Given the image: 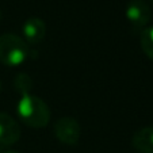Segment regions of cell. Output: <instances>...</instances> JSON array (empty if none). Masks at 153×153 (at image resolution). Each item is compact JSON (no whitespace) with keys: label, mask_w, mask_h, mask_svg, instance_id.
I'll list each match as a JSON object with an SVG mask.
<instances>
[{"label":"cell","mask_w":153,"mask_h":153,"mask_svg":"<svg viewBox=\"0 0 153 153\" xmlns=\"http://www.w3.org/2000/svg\"><path fill=\"white\" fill-rule=\"evenodd\" d=\"M1 153H19L18 150H4V152H1Z\"/></svg>","instance_id":"9"},{"label":"cell","mask_w":153,"mask_h":153,"mask_svg":"<svg viewBox=\"0 0 153 153\" xmlns=\"http://www.w3.org/2000/svg\"><path fill=\"white\" fill-rule=\"evenodd\" d=\"M141 49L148 58L153 61V26L144 29L141 33Z\"/></svg>","instance_id":"8"},{"label":"cell","mask_w":153,"mask_h":153,"mask_svg":"<svg viewBox=\"0 0 153 153\" xmlns=\"http://www.w3.org/2000/svg\"><path fill=\"white\" fill-rule=\"evenodd\" d=\"M131 145L140 153H153V126L137 130L131 137Z\"/></svg>","instance_id":"7"},{"label":"cell","mask_w":153,"mask_h":153,"mask_svg":"<svg viewBox=\"0 0 153 153\" xmlns=\"http://www.w3.org/2000/svg\"><path fill=\"white\" fill-rule=\"evenodd\" d=\"M20 126L11 115L0 113V145L10 146L19 141Z\"/></svg>","instance_id":"5"},{"label":"cell","mask_w":153,"mask_h":153,"mask_svg":"<svg viewBox=\"0 0 153 153\" xmlns=\"http://www.w3.org/2000/svg\"><path fill=\"white\" fill-rule=\"evenodd\" d=\"M126 18L134 31H141L150 20V8L144 0H130L126 6Z\"/></svg>","instance_id":"4"},{"label":"cell","mask_w":153,"mask_h":153,"mask_svg":"<svg viewBox=\"0 0 153 153\" xmlns=\"http://www.w3.org/2000/svg\"><path fill=\"white\" fill-rule=\"evenodd\" d=\"M30 88L18 90L20 99L16 106L18 117L26 126L33 129H42L50 121V110L48 104L37 95L29 92Z\"/></svg>","instance_id":"1"},{"label":"cell","mask_w":153,"mask_h":153,"mask_svg":"<svg viewBox=\"0 0 153 153\" xmlns=\"http://www.w3.org/2000/svg\"><path fill=\"white\" fill-rule=\"evenodd\" d=\"M1 18H3V15H1V11H0V20H1Z\"/></svg>","instance_id":"10"},{"label":"cell","mask_w":153,"mask_h":153,"mask_svg":"<svg viewBox=\"0 0 153 153\" xmlns=\"http://www.w3.org/2000/svg\"><path fill=\"white\" fill-rule=\"evenodd\" d=\"M0 92H1V81H0Z\"/></svg>","instance_id":"11"},{"label":"cell","mask_w":153,"mask_h":153,"mask_svg":"<svg viewBox=\"0 0 153 153\" xmlns=\"http://www.w3.org/2000/svg\"><path fill=\"white\" fill-rule=\"evenodd\" d=\"M22 33L27 45H38L46 35V25L41 18H29L22 26Z\"/></svg>","instance_id":"6"},{"label":"cell","mask_w":153,"mask_h":153,"mask_svg":"<svg viewBox=\"0 0 153 153\" xmlns=\"http://www.w3.org/2000/svg\"><path fill=\"white\" fill-rule=\"evenodd\" d=\"M30 48L23 38L7 33L0 35V62L6 67H19L29 58Z\"/></svg>","instance_id":"2"},{"label":"cell","mask_w":153,"mask_h":153,"mask_svg":"<svg viewBox=\"0 0 153 153\" xmlns=\"http://www.w3.org/2000/svg\"><path fill=\"white\" fill-rule=\"evenodd\" d=\"M80 123L72 117H62L54 125V134L60 142L73 146L80 140Z\"/></svg>","instance_id":"3"}]
</instances>
